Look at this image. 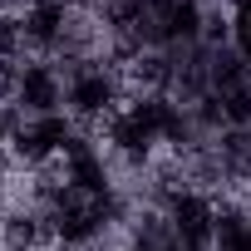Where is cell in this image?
Returning a JSON list of instances; mask_svg holds the SVG:
<instances>
[{
  "label": "cell",
  "mask_w": 251,
  "mask_h": 251,
  "mask_svg": "<svg viewBox=\"0 0 251 251\" xmlns=\"http://www.w3.org/2000/svg\"><path fill=\"white\" fill-rule=\"evenodd\" d=\"M69 143V123L59 118V113H45V118H35L30 128H20L15 133V153L20 158H30V163H40V158H50L54 148H64Z\"/></svg>",
  "instance_id": "6da1fadb"
},
{
  "label": "cell",
  "mask_w": 251,
  "mask_h": 251,
  "mask_svg": "<svg viewBox=\"0 0 251 251\" xmlns=\"http://www.w3.org/2000/svg\"><path fill=\"white\" fill-rule=\"evenodd\" d=\"M15 94H20V103L35 108L40 118L54 113V103H59V84H54V74H50L45 64H30V69L15 79Z\"/></svg>",
  "instance_id": "7a4b0ae2"
},
{
  "label": "cell",
  "mask_w": 251,
  "mask_h": 251,
  "mask_svg": "<svg viewBox=\"0 0 251 251\" xmlns=\"http://www.w3.org/2000/svg\"><path fill=\"white\" fill-rule=\"evenodd\" d=\"M69 103H74V113H103V108L113 103V84H108V74L84 69V74L69 84Z\"/></svg>",
  "instance_id": "3957f363"
},
{
  "label": "cell",
  "mask_w": 251,
  "mask_h": 251,
  "mask_svg": "<svg viewBox=\"0 0 251 251\" xmlns=\"http://www.w3.org/2000/svg\"><path fill=\"white\" fill-rule=\"evenodd\" d=\"M207 231H212V212H207V202L182 197V202H177V236L187 241V251H197V246L207 241Z\"/></svg>",
  "instance_id": "277c9868"
},
{
  "label": "cell",
  "mask_w": 251,
  "mask_h": 251,
  "mask_svg": "<svg viewBox=\"0 0 251 251\" xmlns=\"http://www.w3.org/2000/svg\"><path fill=\"white\" fill-rule=\"evenodd\" d=\"M59 25H64V5H59V0H40V5L30 10V20H25V35L35 45H54Z\"/></svg>",
  "instance_id": "5b68a950"
},
{
  "label": "cell",
  "mask_w": 251,
  "mask_h": 251,
  "mask_svg": "<svg viewBox=\"0 0 251 251\" xmlns=\"http://www.w3.org/2000/svg\"><path fill=\"white\" fill-rule=\"evenodd\" d=\"M108 133H113V143H118L123 153H133V158H138V153H148V143H153V133L143 128V123H138L133 113H118Z\"/></svg>",
  "instance_id": "8992f818"
},
{
  "label": "cell",
  "mask_w": 251,
  "mask_h": 251,
  "mask_svg": "<svg viewBox=\"0 0 251 251\" xmlns=\"http://www.w3.org/2000/svg\"><path fill=\"white\" fill-rule=\"evenodd\" d=\"M222 113H226L231 123H251V84H246V89L222 94Z\"/></svg>",
  "instance_id": "52a82bcc"
},
{
  "label": "cell",
  "mask_w": 251,
  "mask_h": 251,
  "mask_svg": "<svg viewBox=\"0 0 251 251\" xmlns=\"http://www.w3.org/2000/svg\"><path fill=\"white\" fill-rule=\"evenodd\" d=\"M231 35H236V50H241V59H251V0H236Z\"/></svg>",
  "instance_id": "ba28073f"
},
{
  "label": "cell",
  "mask_w": 251,
  "mask_h": 251,
  "mask_svg": "<svg viewBox=\"0 0 251 251\" xmlns=\"http://www.w3.org/2000/svg\"><path fill=\"white\" fill-rule=\"evenodd\" d=\"M15 40H20V30H15V20H0V59H5V54L15 50Z\"/></svg>",
  "instance_id": "9c48e42d"
},
{
  "label": "cell",
  "mask_w": 251,
  "mask_h": 251,
  "mask_svg": "<svg viewBox=\"0 0 251 251\" xmlns=\"http://www.w3.org/2000/svg\"><path fill=\"white\" fill-rule=\"evenodd\" d=\"M0 182H5V163H0Z\"/></svg>",
  "instance_id": "30bf717a"
}]
</instances>
